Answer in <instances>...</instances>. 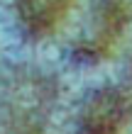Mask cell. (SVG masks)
Segmentation results:
<instances>
[{
	"label": "cell",
	"instance_id": "1",
	"mask_svg": "<svg viewBox=\"0 0 132 134\" xmlns=\"http://www.w3.org/2000/svg\"><path fill=\"white\" fill-rule=\"evenodd\" d=\"M127 112H130V105L122 95L103 93L86 110V132L88 134H115V129L122 127Z\"/></svg>",
	"mask_w": 132,
	"mask_h": 134
},
{
	"label": "cell",
	"instance_id": "2",
	"mask_svg": "<svg viewBox=\"0 0 132 134\" xmlns=\"http://www.w3.org/2000/svg\"><path fill=\"white\" fill-rule=\"evenodd\" d=\"M68 7H71V0H17V12L22 25L34 34L51 32L61 22Z\"/></svg>",
	"mask_w": 132,
	"mask_h": 134
}]
</instances>
